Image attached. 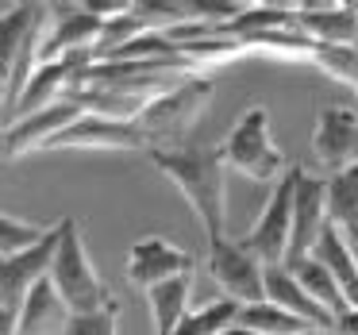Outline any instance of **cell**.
Returning a JSON list of instances; mask_svg holds the SVG:
<instances>
[{
	"label": "cell",
	"mask_w": 358,
	"mask_h": 335,
	"mask_svg": "<svg viewBox=\"0 0 358 335\" xmlns=\"http://www.w3.org/2000/svg\"><path fill=\"white\" fill-rule=\"evenodd\" d=\"M150 162L185 193L196 220L204 224V235H227V166L220 150L208 147H173L150 150Z\"/></svg>",
	"instance_id": "6da1fadb"
},
{
	"label": "cell",
	"mask_w": 358,
	"mask_h": 335,
	"mask_svg": "<svg viewBox=\"0 0 358 335\" xmlns=\"http://www.w3.org/2000/svg\"><path fill=\"white\" fill-rule=\"evenodd\" d=\"M50 285L58 289V297L66 301V308L73 316H93V312L116 308V297H112L108 281L96 273L73 216L62 220V243H58L55 266H50Z\"/></svg>",
	"instance_id": "7a4b0ae2"
},
{
	"label": "cell",
	"mask_w": 358,
	"mask_h": 335,
	"mask_svg": "<svg viewBox=\"0 0 358 335\" xmlns=\"http://www.w3.org/2000/svg\"><path fill=\"white\" fill-rule=\"evenodd\" d=\"M212 101V81L208 73H193L189 81H181L178 89L162 93L158 101H150L143 108V116L135 120L147 139V155L150 150H173V147H185V135L189 127L201 120V112L208 108Z\"/></svg>",
	"instance_id": "3957f363"
},
{
	"label": "cell",
	"mask_w": 358,
	"mask_h": 335,
	"mask_svg": "<svg viewBox=\"0 0 358 335\" xmlns=\"http://www.w3.org/2000/svg\"><path fill=\"white\" fill-rule=\"evenodd\" d=\"M216 150L224 158L227 173H243L250 181H262V185H278L289 173L285 155L270 139V116H266L262 104L247 108V116L227 131V139Z\"/></svg>",
	"instance_id": "277c9868"
},
{
	"label": "cell",
	"mask_w": 358,
	"mask_h": 335,
	"mask_svg": "<svg viewBox=\"0 0 358 335\" xmlns=\"http://www.w3.org/2000/svg\"><path fill=\"white\" fill-rule=\"evenodd\" d=\"M293 193H296V166H289V173L273 185L262 216L255 220V227L243 239L247 250L262 266H285V258H289V243H293Z\"/></svg>",
	"instance_id": "5b68a950"
},
{
	"label": "cell",
	"mask_w": 358,
	"mask_h": 335,
	"mask_svg": "<svg viewBox=\"0 0 358 335\" xmlns=\"http://www.w3.org/2000/svg\"><path fill=\"white\" fill-rule=\"evenodd\" d=\"M208 273L231 301H239V304L266 301V266L247 250V243H235L227 235H212Z\"/></svg>",
	"instance_id": "8992f818"
},
{
	"label": "cell",
	"mask_w": 358,
	"mask_h": 335,
	"mask_svg": "<svg viewBox=\"0 0 358 335\" xmlns=\"http://www.w3.org/2000/svg\"><path fill=\"white\" fill-rule=\"evenodd\" d=\"M327 227V178H312L304 166H296V193H293V243H289L285 266L301 262L316 250L320 235Z\"/></svg>",
	"instance_id": "52a82bcc"
},
{
	"label": "cell",
	"mask_w": 358,
	"mask_h": 335,
	"mask_svg": "<svg viewBox=\"0 0 358 335\" xmlns=\"http://www.w3.org/2000/svg\"><path fill=\"white\" fill-rule=\"evenodd\" d=\"M312 155L331 173L358 166V112L350 108H324L312 127Z\"/></svg>",
	"instance_id": "ba28073f"
},
{
	"label": "cell",
	"mask_w": 358,
	"mask_h": 335,
	"mask_svg": "<svg viewBox=\"0 0 358 335\" xmlns=\"http://www.w3.org/2000/svg\"><path fill=\"white\" fill-rule=\"evenodd\" d=\"M62 16L55 20L47 35L39 43V66L47 62H62L70 55H81V50H96L104 39V27L108 20H101L96 12H89L85 4H73V8H58Z\"/></svg>",
	"instance_id": "9c48e42d"
},
{
	"label": "cell",
	"mask_w": 358,
	"mask_h": 335,
	"mask_svg": "<svg viewBox=\"0 0 358 335\" xmlns=\"http://www.w3.org/2000/svg\"><path fill=\"white\" fill-rule=\"evenodd\" d=\"M47 150H147V139H143L139 124L104 120V116H81Z\"/></svg>",
	"instance_id": "30bf717a"
},
{
	"label": "cell",
	"mask_w": 358,
	"mask_h": 335,
	"mask_svg": "<svg viewBox=\"0 0 358 335\" xmlns=\"http://www.w3.org/2000/svg\"><path fill=\"white\" fill-rule=\"evenodd\" d=\"M85 116L81 112V104H73L70 97H66L62 104H55V108L47 112H35V116H24L20 124L4 127V158H20L27 155V150H39V147H50V143L58 139V135L66 131V127H73L78 120Z\"/></svg>",
	"instance_id": "8fae6325"
},
{
	"label": "cell",
	"mask_w": 358,
	"mask_h": 335,
	"mask_svg": "<svg viewBox=\"0 0 358 335\" xmlns=\"http://www.w3.org/2000/svg\"><path fill=\"white\" fill-rule=\"evenodd\" d=\"M181 273H193V258L185 250L170 247L166 239H158V235L139 239L127 255V281L143 293H150L155 285H162L170 278H181Z\"/></svg>",
	"instance_id": "7c38bea8"
},
{
	"label": "cell",
	"mask_w": 358,
	"mask_h": 335,
	"mask_svg": "<svg viewBox=\"0 0 358 335\" xmlns=\"http://www.w3.org/2000/svg\"><path fill=\"white\" fill-rule=\"evenodd\" d=\"M296 27L312 43L358 47V4H296Z\"/></svg>",
	"instance_id": "4fadbf2b"
},
{
	"label": "cell",
	"mask_w": 358,
	"mask_h": 335,
	"mask_svg": "<svg viewBox=\"0 0 358 335\" xmlns=\"http://www.w3.org/2000/svg\"><path fill=\"white\" fill-rule=\"evenodd\" d=\"M266 301H273L285 312L301 316L304 324H312L316 332H331L335 327V316L320 301H312L308 289L296 281V273L289 270V266H266Z\"/></svg>",
	"instance_id": "5bb4252c"
},
{
	"label": "cell",
	"mask_w": 358,
	"mask_h": 335,
	"mask_svg": "<svg viewBox=\"0 0 358 335\" xmlns=\"http://www.w3.org/2000/svg\"><path fill=\"white\" fill-rule=\"evenodd\" d=\"M73 324V312L66 308V301L58 297V289L47 281L31 289L24 312H20V335H66Z\"/></svg>",
	"instance_id": "9a60e30c"
},
{
	"label": "cell",
	"mask_w": 358,
	"mask_h": 335,
	"mask_svg": "<svg viewBox=\"0 0 358 335\" xmlns=\"http://www.w3.org/2000/svg\"><path fill=\"white\" fill-rule=\"evenodd\" d=\"M312 258H320V262L331 270V278L339 281L347 304L358 308V258H355V250H350L347 235H343L339 227L327 224L324 235H320V243H316V250H312Z\"/></svg>",
	"instance_id": "2e32d148"
},
{
	"label": "cell",
	"mask_w": 358,
	"mask_h": 335,
	"mask_svg": "<svg viewBox=\"0 0 358 335\" xmlns=\"http://www.w3.org/2000/svg\"><path fill=\"white\" fill-rule=\"evenodd\" d=\"M189 297H193V273L170 278L147 293L150 316H155V335H173L189 316Z\"/></svg>",
	"instance_id": "e0dca14e"
},
{
	"label": "cell",
	"mask_w": 358,
	"mask_h": 335,
	"mask_svg": "<svg viewBox=\"0 0 358 335\" xmlns=\"http://www.w3.org/2000/svg\"><path fill=\"white\" fill-rule=\"evenodd\" d=\"M327 224L358 243V166L327 178Z\"/></svg>",
	"instance_id": "ac0fdd59"
},
{
	"label": "cell",
	"mask_w": 358,
	"mask_h": 335,
	"mask_svg": "<svg viewBox=\"0 0 358 335\" xmlns=\"http://www.w3.org/2000/svg\"><path fill=\"white\" fill-rule=\"evenodd\" d=\"M289 270H293V273H296V281H301V285L308 289L312 301H320L335 320H339L343 312L350 308L347 297H343V289H339V281L331 278V270H327V266L320 262V258H312V255H308V258H301V262H293Z\"/></svg>",
	"instance_id": "d6986e66"
},
{
	"label": "cell",
	"mask_w": 358,
	"mask_h": 335,
	"mask_svg": "<svg viewBox=\"0 0 358 335\" xmlns=\"http://www.w3.org/2000/svg\"><path fill=\"white\" fill-rule=\"evenodd\" d=\"M239 324H247L250 332H258V335H308V332H316L312 324H304L301 316H293V312H285L281 304H273V301L243 304V312H239Z\"/></svg>",
	"instance_id": "ffe728a7"
},
{
	"label": "cell",
	"mask_w": 358,
	"mask_h": 335,
	"mask_svg": "<svg viewBox=\"0 0 358 335\" xmlns=\"http://www.w3.org/2000/svg\"><path fill=\"white\" fill-rule=\"evenodd\" d=\"M312 66L320 73H327L331 81L347 85L358 97V47H335V43H316L312 47Z\"/></svg>",
	"instance_id": "44dd1931"
},
{
	"label": "cell",
	"mask_w": 358,
	"mask_h": 335,
	"mask_svg": "<svg viewBox=\"0 0 358 335\" xmlns=\"http://www.w3.org/2000/svg\"><path fill=\"white\" fill-rule=\"evenodd\" d=\"M178 55H181V62H189L196 73H201V70H212V66H220V62H231V58L247 55V47H243L239 39H231V35H216V39L181 43Z\"/></svg>",
	"instance_id": "7402d4cb"
},
{
	"label": "cell",
	"mask_w": 358,
	"mask_h": 335,
	"mask_svg": "<svg viewBox=\"0 0 358 335\" xmlns=\"http://www.w3.org/2000/svg\"><path fill=\"white\" fill-rule=\"evenodd\" d=\"M239 312H243V304L231 301V297H224V301H212V304H204V308L189 312L185 324L173 335H224L227 327L239 320Z\"/></svg>",
	"instance_id": "603a6c76"
},
{
	"label": "cell",
	"mask_w": 358,
	"mask_h": 335,
	"mask_svg": "<svg viewBox=\"0 0 358 335\" xmlns=\"http://www.w3.org/2000/svg\"><path fill=\"white\" fill-rule=\"evenodd\" d=\"M55 231V227H39V224H27V220H16L12 212H4V220H0V250H4V258L12 255H24V250L39 247L47 235Z\"/></svg>",
	"instance_id": "cb8c5ba5"
},
{
	"label": "cell",
	"mask_w": 358,
	"mask_h": 335,
	"mask_svg": "<svg viewBox=\"0 0 358 335\" xmlns=\"http://www.w3.org/2000/svg\"><path fill=\"white\" fill-rule=\"evenodd\" d=\"M66 335H120V304L108 312H93V316H73Z\"/></svg>",
	"instance_id": "d4e9b609"
},
{
	"label": "cell",
	"mask_w": 358,
	"mask_h": 335,
	"mask_svg": "<svg viewBox=\"0 0 358 335\" xmlns=\"http://www.w3.org/2000/svg\"><path fill=\"white\" fill-rule=\"evenodd\" d=\"M335 327H339V332H347V335H358V308H347L339 320H335Z\"/></svg>",
	"instance_id": "484cf974"
},
{
	"label": "cell",
	"mask_w": 358,
	"mask_h": 335,
	"mask_svg": "<svg viewBox=\"0 0 358 335\" xmlns=\"http://www.w3.org/2000/svg\"><path fill=\"white\" fill-rule=\"evenodd\" d=\"M316 335H347V332H339V327H331V332H316Z\"/></svg>",
	"instance_id": "4316f807"
},
{
	"label": "cell",
	"mask_w": 358,
	"mask_h": 335,
	"mask_svg": "<svg viewBox=\"0 0 358 335\" xmlns=\"http://www.w3.org/2000/svg\"><path fill=\"white\" fill-rule=\"evenodd\" d=\"M308 335H316V332H308Z\"/></svg>",
	"instance_id": "83f0119b"
}]
</instances>
